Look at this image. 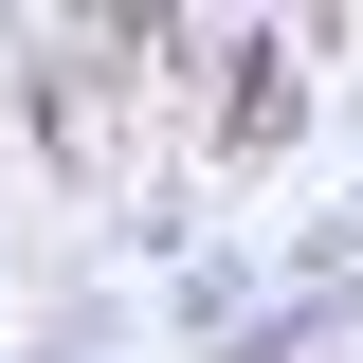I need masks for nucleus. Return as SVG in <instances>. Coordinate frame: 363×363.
Segmentation results:
<instances>
[{
  "label": "nucleus",
  "mask_w": 363,
  "mask_h": 363,
  "mask_svg": "<svg viewBox=\"0 0 363 363\" xmlns=\"http://www.w3.org/2000/svg\"><path fill=\"white\" fill-rule=\"evenodd\" d=\"M164 327H182V345H255V327H272V291H255L236 255H182V272H164Z\"/></svg>",
  "instance_id": "nucleus-1"
}]
</instances>
